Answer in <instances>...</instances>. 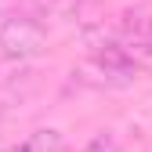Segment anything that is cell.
Masks as SVG:
<instances>
[{
    "label": "cell",
    "mask_w": 152,
    "mask_h": 152,
    "mask_svg": "<svg viewBox=\"0 0 152 152\" xmlns=\"http://www.w3.org/2000/svg\"><path fill=\"white\" fill-rule=\"evenodd\" d=\"M91 69L102 72V83L109 87H123L138 80V62L130 58V51L123 44H105L91 54Z\"/></svg>",
    "instance_id": "cell-2"
},
{
    "label": "cell",
    "mask_w": 152,
    "mask_h": 152,
    "mask_svg": "<svg viewBox=\"0 0 152 152\" xmlns=\"http://www.w3.org/2000/svg\"><path fill=\"white\" fill-rule=\"evenodd\" d=\"M22 152H62V134L51 127H40L22 141Z\"/></svg>",
    "instance_id": "cell-3"
},
{
    "label": "cell",
    "mask_w": 152,
    "mask_h": 152,
    "mask_svg": "<svg viewBox=\"0 0 152 152\" xmlns=\"http://www.w3.org/2000/svg\"><path fill=\"white\" fill-rule=\"evenodd\" d=\"M44 44H47V29L29 15H7L0 22V54L11 58V62L40 54Z\"/></svg>",
    "instance_id": "cell-1"
},
{
    "label": "cell",
    "mask_w": 152,
    "mask_h": 152,
    "mask_svg": "<svg viewBox=\"0 0 152 152\" xmlns=\"http://www.w3.org/2000/svg\"><path fill=\"white\" fill-rule=\"evenodd\" d=\"M4 152H22V145H11V148H4Z\"/></svg>",
    "instance_id": "cell-5"
},
{
    "label": "cell",
    "mask_w": 152,
    "mask_h": 152,
    "mask_svg": "<svg viewBox=\"0 0 152 152\" xmlns=\"http://www.w3.org/2000/svg\"><path fill=\"white\" fill-rule=\"evenodd\" d=\"M80 152H120V141L112 138V134H94Z\"/></svg>",
    "instance_id": "cell-4"
}]
</instances>
